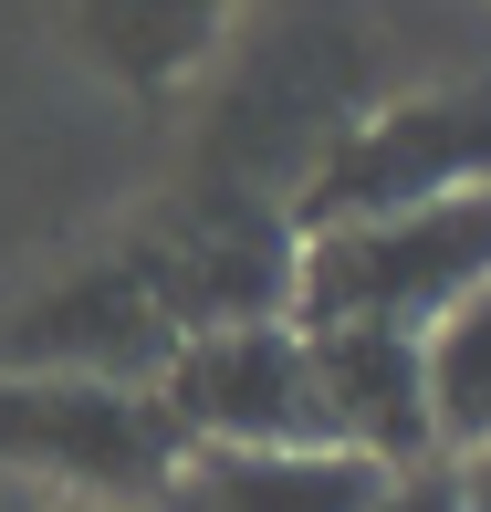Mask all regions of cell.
Returning a JSON list of instances; mask_svg holds the SVG:
<instances>
[{"label":"cell","mask_w":491,"mask_h":512,"mask_svg":"<svg viewBox=\"0 0 491 512\" xmlns=\"http://www.w3.org/2000/svg\"><path fill=\"white\" fill-rule=\"evenodd\" d=\"M481 283H491V189L397 209V220L314 230L303 262H293L303 324H397V335H429Z\"/></svg>","instance_id":"cell-1"},{"label":"cell","mask_w":491,"mask_h":512,"mask_svg":"<svg viewBox=\"0 0 491 512\" xmlns=\"http://www.w3.org/2000/svg\"><path fill=\"white\" fill-rule=\"evenodd\" d=\"M178 460H189V439L157 408V387L136 377H11L0 387V471L105 492V502H168Z\"/></svg>","instance_id":"cell-2"},{"label":"cell","mask_w":491,"mask_h":512,"mask_svg":"<svg viewBox=\"0 0 491 512\" xmlns=\"http://www.w3.org/2000/svg\"><path fill=\"white\" fill-rule=\"evenodd\" d=\"M157 408L189 450H324L303 324H209L157 366Z\"/></svg>","instance_id":"cell-3"},{"label":"cell","mask_w":491,"mask_h":512,"mask_svg":"<svg viewBox=\"0 0 491 512\" xmlns=\"http://www.w3.org/2000/svg\"><path fill=\"white\" fill-rule=\"evenodd\" d=\"M460 189H491V84L481 95H418V105L366 115L314 168L303 230L397 220V209H429V199H460Z\"/></svg>","instance_id":"cell-4"},{"label":"cell","mask_w":491,"mask_h":512,"mask_svg":"<svg viewBox=\"0 0 491 512\" xmlns=\"http://www.w3.org/2000/svg\"><path fill=\"white\" fill-rule=\"evenodd\" d=\"M303 356H314L324 450H356V460H377V471L439 460L418 335H397V324H303Z\"/></svg>","instance_id":"cell-5"},{"label":"cell","mask_w":491,"mask_h":512,"mask_svg":"<svg viewBox=\"0 0 491 512\" xmlns=\"http://www.w3.org/2000/svg\"><path fill=\"white\" fill-rule=\"evenodd\" d=\"M387 471L356 450H189L168 512H377Z\"/></svg>","instance_id":"cell-6"},{"label":"cell","mask_w":491,"mask_h":512,"mask_svg":"<svg viewBox=\"0 0 491 512\" xmlns=\"http://www.w3.org/2000/svg\"><path fill=\"white\" fill-rule=\"evenodd\" d=\"M418 366H429V429H439V450H460V460L491 450V283L418 335Z\"/></svg>","instance_id":"cell-7"},{"label":"cell","mask_w":491,"mask_h":512,"mask_svg":"<svg viewBox=\"0 0 491 512\" xmlns=\"http://www.w3.org/2000/svg\"><path fill=\"white\" fill-rule=\"evenodd\" d=\"M377 512H460V481L439 471V460H418V471H387Z\"/></svg>","instance_id":"cell-8"},{"label":"cell","mask_w":491,"mask_h":512,"mask_svg":"<svg viewBox=\"0 0 491 512\" xmlns=\"http://www.w3.org/2000/svg\"><path fill=\"white\" fill-rule=\"evenodd\" d=\"M450 481H460V512H491V450H471Z\"/></svg>","instance_id":"cell-9"},{"label":"cell","mask_w":491,"mask_h":512,"mask_svg":"<svg viewBox=\"0 0 491 512\" xmlns=\"http://www.w3.org/2000/svg\"><path fill=\"white\" fill-rule=\"evenodd\" d=\"M21 512H63V502H21Z\"/></svg>","instance_id":"cell-10"}]
</instances>
